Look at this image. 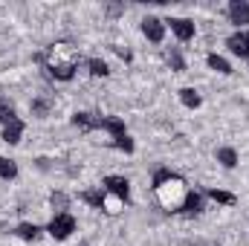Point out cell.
I'll return each instance as SVG.
<instances>
[{
    "instance_id": "obj_1",
    "label": "cell",
    "mask_w": 249,
    "mask_h": 246,
    "mask_svg": "<svg viewBox=\"0 0 249 246\" xmlns=\"http://www.w3.org/2000/svg\"><path fill=\"white\" fill-rule=\"evenodd\" d=\"M188 194H191L188 191V183L180 174H174L168 168H160L154 174V197H157V203L165 211H183Z\"/></svg>"
},
{
    "instance_id": "obj_2",
    "label": "cell",
    "mask_w": 249,
    "mask_h": 246,
    "mask_svg": "<svg viewBox=\"0 0 249 246\" xmlns=\"http://www.w3.org/2000/svg\"><path fill=\"white\" fill-rule=\"evenodd\" d=\"M78 61H81L78 50L72 44H67V41H58V44H53L47 50V72L53 78H58V81H70L75 75V70H78Z\"/></svg>"
},
{
    "instance_id": "obj_3",
    "label": "cell",
    "mask_w": 249,
    "mask_h": 246,
    "mask_svg": "<svg viewBox=\"0 0 249 246\" xmlns=\"http://www.w3.org/2000/svg\"><path fill=\"white\" fill-rule=\"evenodd\" d=\"M47 232L55 238V241H64V238H70L72 232H75V217L72 214H55L53 220H50V226H47Z\"/></svg>"
},
{
    "instance_id": "obj_4",
    "label": "cell",
    "mask_w": 249,
    "mask_h": 246,
    "mask_svg": "<svg viewBox=\"0 0 249 246\" xmlns=\"http://www.w3.org/2000/svg\"><path fill=\"white\" fill-rule=\"evenodd\" d=\"M142 32H145L148 41L162 44V38H165V23H162L160 18H145V20H142Z\"/></svg>"
},
{
    "instance_id": "obj_5",
    "label": "cell",
    "mask_w": 249,
    "mask_h": 246,
    "mask_svg": "<svg viewBox=\"0 0 249 246\" xmlns=\"http://www.w3.org/2000/svg\"><path fill=\"white\" fill-rule=\"evenodd\" d=\"M168 26H171V32L180 38V41H191L194 38V23L188 20V18H171V20H165Z\"/></svg>"
},
{
    "instance_id": "obj_6",
    "label": "cell",
    "mask_w": 249,
    "mask_h": 246,
    "mask_svg": "<svg viewBox=\"0 0 249 246\" xmlns=\"http://www.w3.org/2000/svg\"><path fill=\"white\" fill-rule=\"evenodd\" d=\"M105 185H107V194H116V197H122L124 203H127V197H130V183H127L124 177H105Z\"/></svg>"
},
{
    "instance_id": "obj_7",
    "label": "cell",
    "mask_w": 249,
    "mask_h": 246,
    "mask_svg": "<svg viewBox=\"0 0 249 246\" xmlns=\"http://www.w3.org/2000/svg\"><path fill=\"white\" fill-rule=\"evenodd\" d=\"M229 18L232 23H249V0H232L229 3Z\"/></svg>"
},
{
    "instance_id": "obj_8",
    "label": "cell",
    "mask_w": 249,
    "mask_h": 246,
    "mask_svg": "<svg viewBox=\"0 0 249 246\" xmlns=\"http://www.w3.org/2000/svg\"><path fill=\"white\" fill-rule=\"evenodd\" d=\"M226 47H229L235 55L249 58V32H238V35H232V38L226 41Z\"/></svg>"
},
{
    "instance_id": "obj_9",
    "label": "cell",
    "mask_w": 249,
    "mask_h": 246,
    "mask_svg": "<svg viewBox=\"0 0 249 246\" xmlns=\"http://www.w3.org/2000/svg\"><path fill=\"white\" fill-rule=\"evenodd\" d=\"M20 133H23V122H20V119H15V122H9L3 127V139H6L9 145H18V142H20Z\"/></svg>"
},
{
    "instance_id": "obj_10",
    "label": "cell",
    "mask_w": 249,
    "mask_h": 246,
    "mask_svg": "<svg viewBox=\"0 0 249 246\" xmlns=\"http://www.w3.org/2000/svg\"><path fill=\"white\" fill-rule=\"evenodd\" d=\"M102 209H105V214H119V211L124 209V200L122 197H116V194H105Z\"/></svg>"
},
{
    "instance_id": "obj_11",
    "label": "cell",
    "mask_w": 249,
    "mask_h": 246,
    "mask_svg": "<svg viewBox=\"0 0 249 246\" xmlns=\"http://www.w3.org/2000/svg\"><path fill=\"white\" fill-rule=\"evenodd\" d=\"M72 124H75L81 133H90V130H96V116H90V113H75V116H72Z\"/></svg>"
},
{
    "instance_id": "obj_12",
    "label": "cell",
    "mask_w": 249,
    "mask_h": 246,
    "mask_svg": "<svg viewBox=\"0 0 249 246\" xmlns=\"http://www.w3.org/2000/svg\"><path fill=\"white\" fill-rule=\"evenodd\" d=\"M15 235H18L20 241H38V235H41V229H38L35 223H20V226L15 229Z\"/></svg>"
},
{
    "instance_id": "obj_13",
    "label": "cell",
    "mask_w": 249,
    "mask_h": 246,
    "mask_svg": "<svg viewBox=\"0 0 249 246\" xmlns=\"http://www.w3.org/2000/svg\"><path fill=\"white\" fill-rule=\"evenodd\" d=\"M180 102H183L186 107H191V110H197V107L203 105L200 93H197V90H191V87H186V90H180Z\"/></svg>"
},
{
    "instance_id": "obj_14",
    "label": "cell",
    "mask_w": 249,
    "mask_h": 246,
    "mask_svg": "<svg viewBox=\"0 0 249 246\" xmlns=\"http://www.w3.org/2000/svg\"><path fill=\"white\" fill-rule=\"evenodd\" d=\"M217 162H220L223 168H235V165H238V154H235V148H220V151H217Z\"/></svg>"
},
{
    "instance_id": "obj_15",
    "label": "cell",
    "mask_w": 249,
    "mask_h": 246,
    "mask_svg": "<svg viewBox=\"0 0 249 246\" xmlns=\"http://www.w3.org/2000/svg\"><path fill=\"white\" fill-rule=\"evenodd\" d=\"M209 197H212L214 203H223V206H235V194H229V191H220V188H209Z\"/></svg>"
},
{
    "instance_id": "obj_16",
    "label": "cell",
    "mask_w": 249,
    "mask_h": 246,
    "mask_svg": "<svg viewBox=\"0 0 249 246\" xmlns=\"http://www.w3.org/2000/svg\"><path fill=\"white\" fill-rule=\"evenodd\" d=\"M183 211H186V214H200V211H203V200H200V194H188Z\"/></svg>"
},
{
    "instance_id": "obj_17",
    "label": "cell",
    "mask_w": 249,
    "mask_h": 246,
    "mask_svg": "<svg viewBox=\"0 0 249 246\" xmlns=\"http://www.w3.org/2000/svg\"><path fill=\"white\" fill-rule=\"evenodd\" d=\"M0 177L3 180H15L18 177V165L12 159H6V157H0Z\"/></svg>"
},
{
    "instance_id": "obj_18",
    "label": "cell",
    "mask_w": 249,
    "mask_h": 246,
    "mask_svg": "<svg viewBox=\"0 0 249 246\" xmlns=\"http://www.w3.org/2000/svg\"><path fill=\"white\" fill-rule=\"evenodd\" d=\"M29 110H32V116H38V119H44V116L50 113V102H47V99H32V105H29Z\"/></svg>"
},
{
    "instance_id": "obj_19",
    "label": "cell",
    "mask_w": 249,
    "mask_h": 246,
    "mask_svg": "<svg viewBox=\"0 0 249 246\" xmlns=\"http://www.w3.org/2000/svg\"><path fill=\"white\" fill-rule=\"evenodd\" d=\"M209 67H212V70H217L220 75H229V72H232L229 61H226V58H220V55H209Z\"/></svg>"
},
{
    "instance_id": "obj_20",
    "label": "cell",
    "mask_w": 249,
    "mask_h": 246,
    "mask_svg": "<svg viewBox=\"0 0 249 246\" xmlns=\"http://www.w3.org/2000/svg\"><path fill=\"white\" fill-rule=\"evenodd\" d=\"M87 67H90V72H93L96 78H105V75L110 72V70H107V64L102 61V58H90V61H87Z\"/></svg>"
},
{
    "instance_id": "obj_21",
    "label": "cell",
    "mask_w": 249,
    "mask_h": 246,
    "mask_svg": "<svg viewBox=\"0 0 249 246\" xmlns=\"http://www.w3.org/2000/svg\"><path fill=\"white\" fill-rule=\"evenodd\" d=\"M18 116H15V107L9 105V102H0V122L3 124H9V122H15Z\"/></svg>"
},
{
    "instance_id": "obj_22",
    "label": "cell",
    "mask_w": 249,
    "mask_h": 246,
    "mask_svg": "<svg viewBox=\"0 0 249 246\" xmlns=\"http://www.w3.org/2000/svg\"><path fill=\"white\" fill-rule=\"evenodd\" d=\"M81 200H84V203H90V206H96V209H102L105 194H102V191H84V194H81Z\"/></svg>"
},
{
    "instance_id": "obj_23",
    "label": "cell",
    "mask_w": 249,
    "mask_h": 246,
    "mask_svg": "<svg viewBox=\"0 0 249 246\" xmlns=\"http://www.w3.org/2000/svg\"><path fill=\"white\" fill-rule=\"evenodd\" d=\"M168 64H171L177 72H183V70H186V61H183V55H180L177 50H171V53H168Z\"/></svg>"
},
{
    "instance_id": "obj_24",
    "label": "cell",
    "mask_w": 249,
    "mask_h": 246,
    "mask_svg": "<svg viewBox=\"0 0 249 246\" xmlns=\"http://www.w3.org/2000/svg\"><path fill=\"white\" fill-rule=\"evenodd\" d=\"M53 209H55L58 214H64V209H67V194H64V191H55V194H53Z\"/></svg>"
},
{
    "instance_id": "obj_25",
    "label": "cell",
    "mask_w": 249,
    "mask_h": 246,
    "mask_svg": "<svg viewBox=\"0 0 249 246\" xmlns=\"http://www.w3.org/2000/svg\"><path fill=\"white\" fill-rule=\"evenodd\" d=\"M113 50H116V55H119V58L130 61V50H127V47H113Z\"/></svg>"
},
{
    "instance_id": "obj_26",
    "label": "cell",
    "mask_w": 249,
    "mask_h": 246,
    "mask_svg": "<svg viewBox=\"0 0 249 246\" xmlns=\"http://www.w3.org/2000/svg\"><path fill=\"white\" fill-rule=\"evenodd\" d=\"M119 12H122V6H119V3H110V6H107V15H110V18H116Z\"/></svg>"
}]
</instances>
